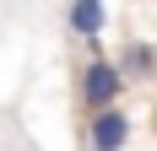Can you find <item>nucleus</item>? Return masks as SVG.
<instances>
[{
	"instance_id": "1",
	"label": "nucleus",
	"mask_w": 157,
	"mask_h": 151,
	"mask_svg": "<svg viewBox=\"0 0 157 151\" xmlns=\"http://www.w3.org/2000/svg\"><path fill=\"white\" fill-rule=\"evenodd\" d=\"M125 70H119V60H109L103 49H92L87 60H81V108L87 113H98V108H119V97H125Z\"/></svg>"
},
{
	"instance_id": "2",
	"label": "nucleus",
	"mask_w": 157,
	"mask_h": 151,
	"mask_svg": "<svg viewBox=\"0 0 157 151\" xmlns=\"http://www.w3.org/2000/svg\"><path fill=\"white\" fill-rule=\"evenodd\" d=\"M125 146H130V113L125 108L87 113V151H125Z\"/></svg>"
},
{
	"instance_id": "3",
	"label": "nucleus",
	"mask_w": 157,
	"mask_h": 151,
	"mask_svg": "<svg viewBox=\"0 0 157 151\" xmlns=\"http://www.w3.org/2000/svg\"><path fill=\"white\" fill-rule=\"evenodd\" d=\"M65 27H71V38H81V43H98L103 27H109L103 0H71V6H65Z\"/></svg>"
},
{
	"instance_id": "4",
	"label": "nucleus",
	"mask_w": 157,
	"mask_h": 151,
	"mask_svg": "<svg viewBox=\"0 0 157 151\" xmlns=\"http://www.w3.org/2000/svg\"><path fill=\"white\" fill-rule=\"evenodd\" d=\"M119 70H125V81H152L157 76V43H146V38H130L119 54Z\"/></svg>"
}]
</instances>
